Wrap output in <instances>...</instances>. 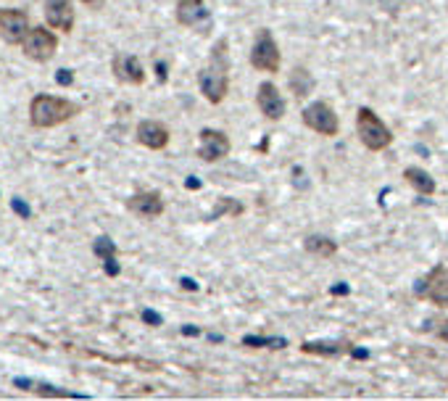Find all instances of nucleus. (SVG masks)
<instances>
[{
	"mask_svg": "<svg viewBox=\"0 0 448 401\" xmlns=\"http://www.w3.org/2000/svg\"><path fill=\"white\" fill-rule=\"evenodd\" d=\"M56 82L61 84V87H69V84L74 82V72H72V69H58V72H56Z\"/></svg>",
	"mask_w": 448,
	"mask_h": 401,
	"instance_id": "bb28decb",
	"label": "nucleus"
},
{
	"mask_svg": "<svg viewBox=\"0 0 448 401\" xmlns=\"http://www.w3.org/2000/svg\"><path fill=\"white\" fill-rule=\"evenodd\" d=\"M21 50L29 61H38V64H45L50 58L56 56L58 50V38L53 29L47 27H32L27 32V38L21 40Z\"/></svg>",
	"mask_w": 448,
	"mask_h": 401,
	"instance_id": "39448f33",
	"label": "nucleus"
},
{
	"mask_svg": "<svg viewBox=\"0 0 448 401\" xmlns=\"http://www.w3.org/2000/svg\"><path fill=\"white\" fill-rule=\"evenodd\" d=\"M113 77L124 84H142L145 82V69H142L140 58L127 56V53H116L111 61Z\"/></svg>",
	"mask_w": 448,
	"mask_h": 401,
	"instance_id": "4468645a",
	"label": "nucleus"
},
{
	"mask_svg": "<svg viewBox=\"0 0 448 401\" xmlns=\"http://www.w3.org/2000/svg\"><path fill=\"white\" fill-rule=\"evenodd\" d=\"M230 138L222 130H201V145H198V156L203 161H222L230 156Z\"/></svg>",
	"mask_w": 448,
	"mask_h": 401,
	"instance_id": "9b49d317",
	"label": "nucleus"
},
{
	"mask_svg": "<svg viewBox=\"0 0 448 401\" xmlns=\"http://www.w3.org/2000/svg\"><path fill=\"white\" fill-rule=\"evenodd\" d=\"M303 354H319V356H337L346 354V351H354L351 344H303L301 346Z\"/></svg>",
	"mask_w": 448,
	"mask_h": 401,
	"instance_id": "a211bd4d",
	"label": "nucleus"
},
{
	"mask_svg": "<svg viewBox=\"0 0 448 401\" xmlns=\"http://www.w3.org/2000/svg\"><path fill=\"white\" fill-rule=\"evenodd\" d=\"M403 180L409 182L420 196H425V198H430L432 193H435V180L430 177L427 172L425 169H420V167H406L403 169Z\"/></svg>",
	"mask_w": 448,
	"mask_h": 401,
	"instance_id": "dca6fc26",
	"label": "nucleus"
},
{
	"mask_svg": "<svg viewBox=\"0 0 448 401\" xmlns=\"http://www.w3.org/2000/svg\"><path fill=\"white\" fill-rule=\"evenodd\" d=\"M13 388H21V391H35V380H29V378H13Z\"/></svg>",
	"mask_w": 448,
	"mask_h": 401,
	"instance_id": "c85d7f7f",
	"label": "nucleus"
},
{
	"mask_svg": "<svg viewBox=\"0 0 448 401\" xmlns=\"http://www.w3.org/2000/svg\"><path fill=\"white\" fill-rule=\"evenodd\" d=\"M156 75H159V82H167V64L164 61L156 64Z\"/></svg>",
	"mask_w": 448,
	"mask_h": 401,
	"instance_id": "c756f323",
	"label": "nucleus"
},
{
	"mask_svg": "<svg viewBox=\"0 0 448 401\" xmlns=\"http://www.w3.org/2000/svg\"><path fill=\"white\" fill-rule=\"evenodd\" d=\"M311 87H314V79L308 75L306 69H293V75H290V90L296 98H306L311 93Z\"/></svg>",
	"mask_w": 448,
	"mask_h": 401,
	"instance_id": "6ab92c4d",
	"label": "nucleus"
},
{
	"mask_svg": "<svg viewBox=\"0 0 448 401\" xmlns=\"http://www.w3.org/2000/svg\"><path fill=\"white\" fill-rule=\"evenodd\" d=\"M346 285H335V288H332V293H346Z\"/></svg>",
	"mask_w": 448,
	"mask_h": 401,
	"instance_id": "72a5a7b5",
	"label": "nucleus"
},
{
	"mask_svg": "<svg viewBox=\"0 0 448 401\" xmlns=\"http://www.w3.org/2000/svg\"><path fill=\"white\" fill-rule=\"evenodd\" d=\"M38 396H50V399H84L82 393H69V391H61V388H53V385H45V383H35V391Z\"/></svg>",
	"mask_w": 448,
	"mask_h": 401,
	"instance_id": "4be33fe9",
	"label": "nucleus"
},
{
	"mask_svg": "<svg viewBox=\"0 0 448 401\" xmlns=\"http://www.w3.org/2000/svg\"><path fill=\"white\" fill-rule=\"evenodd\" d=\"M201 93L208 103H222L230 93V64H227V43H219L211 56V64L198 75Z\"/></svg>",
	"mask_w": 448,
	"mask_h": 401,
	"instance_id": "f03ea898",
	"label": "nucleus"
},
{
	"mask_svg": "<svg viewBox=\"0 0 448 401\" xmlns=\"http://www.w3.org/2000/svg\"><path fill=\"white\" fill-rule=\"evenodd\" d=\"M127 209H130L132 214L142 216V219H156V216L164 214V198H161L156 190L135 193V196L127 201Z\"/></svg>",
	"mask_w": 448,
	"mask_h": 401,
	"instance_id": "2eb2a0df",
	"label": "nucleus"
},
{
	"mask_svg": "<svg viewBox=\"0 0 448 401\" xmlns=\"http://www.w3.org/2000/svg\"><path fill=\"white\" fill-rule=\"evenodd\" d=\"M256 106H259V111L271 121H277V119L285 116V98H282V93L277 90V84H271V82L259 84Z\"/></svg>",
	"mask_w": 448,
	"mask_h": 401,
	"instance_id": "f8f14e48",
	"label": "nucleus"
},
{
	"mask_svg": "<svg viewBox=\"0 0 448 401\" xmlns=\"http://www.w3.org/2000/svg\"><path fill=\"white\" fill-rule=\"evenodd\" d=\"M179 282H182V288H185V290H198V282L190 280V278H182Z\"/></svg>",
	"mask_w": 448,
	"mask_h": 401,
	"instance_id": "7c9ffc66",
	"label": "nucleus"
},
{
	"mask_svg": "<svg viewBox=\"0 0 448 401\" xmlns=\"http://www.w3.org/2000/svg\"><path fill=\"white\" fill-rule=\"evenodd\" d=\"M45 21L50 29L69 35L74 29V0H45Z\"/></svg>",
	"mask_w": 448,
	"mask_h": 401,
	"instance_id": "9d476101",
	"label": "nucleus"
},
{
	"mask_svg": "<svg viewBox=\"0 0 448 401\" xmlns=\"http://www.w3.org/2000/svg\"><path fill=\"white\" fill-rule=\"evenodd\" d=\"M138 143L140 145H145V148L150 150H164L169 145V127L167 124H161V121L156 119H142L140 124H138Z\"/></svg>",
	"mask_w": 448,
	"mask_h": 401,
	"instance_id": "ddd939ff",
	"label": "nucleus"
},
{
	"mask_svg": "<svg viewBox=\"0 0 448 401\" xmlns=\"http://www.w3.org/2000/svg\"><path fill=\"white\" fill-rule=\"evenodd\" d=\"M103 270H106V275H108V278H116V275L122 272V267H119V261H116V256H113V259L103 261Z\"/></svg>",
	"mask_w": 448,
	"mask_h": 401,
	"instance_id": "cd10ccee",
	"label": "nucleus"
},
{
	"mask_svg": "<svg viewBox=\"0 0 448 401\" xmlns=\"http://www.w3.org/2000/svg\"><path fill=\"white\" fill-rule=\"evenodd\" d=\"M29 29V13L24 9H0V38L9 45H21Z\"/></svg>",
	"mask_w": 448,
	"mask_h": 401,
	"instance_id": "6e6552de",
	"label": "nucleus"
},
{
	"mask_svg": "<svg viewBox=\"0 0 448 401\" xmlns=\"http://www.w3.org/2000/svg\"><path fill=\"white\" fill-rule=\"evenodd\" d=\"M303 124L308 130L319 132L325 138H335L337 130H340V121H337V114L332 111V106L327 101H317L303 109Z\"/></svg>",
	"mask_w": 448,
	"mask_h": 401,
	"instance_id": "0eeeda50",
	"label": "nucleus"
},
{
	"mask_svg": "<svg viewBox=\"0 0 448 401\" xmlns=\"http://www.w3.org/2000/svg\"><path fill=\"white\" fill-rule=\"evenodd\" d=\"M142 322L145 325H150V327H159V325H164V317H161L159 312H153V309H142Z\"/></svg>",
	"mask_w": 448,
	"mask_h": 401,
	"instance_id": "a878e982",
	"label": "nucleus"
},
{
	"mask_svg": "<svg viewBox=\"0 0 448 401\" xmlns=\"http://www.w3.org/2000/svg\"><path fill=\"white\" fill-rule=\"evenodd\" d=\"M103 3L106 0H82V6H87V9H103Z\"/></svg>",
	"mask_w": 448,
	"mask_h": 401,
	"instance_id": "2f4dec72",
	"label": "nucleus"
},
{
	"mask_svg": "<svg viewBox=\"0 0 448 401\" xmlns=\"http://www.w3.org/2000/svg\"><path fill=\"white\" fill-rule=\"evenodd\" d=\"M303 248L308 253L319 256V259H332L337 253V243L330 241V238H322V235H308L306 241H303Z\"/></svg>",
	"mask_w": 448,
	"mask_h": 401,
	"instance_id": "f3484780",
	"label": "nucleus"
},
{
	"mask_svg": "<svg viewBox=\"0 0 448 401\" xmlns=\"http://www.w3.org/2000/svg\"><path fill=\"white\" fill-rule=\"evenodd\" d=\"M11 209H13L21 219H32V209H29V204L24 198H11Z\"/></svg>",
	"mask_w": 448,
	"mask_h": 401,
	"instance_id": "393cba45",
	"label": "nucleus"
},
{
	"mask_svg": "<svg viewBox=\"0 0 448 401\" xmlns=\"http://www.w3.org/2000/svg\"><path fill=\"white\" fill-rule=\"evenodd\" d=\"M185 336H198V327H182Z\"/></svg>",
	"mask_w": 448,
	"mask_h": 401,
	"instance_id": "473e14b6",
	"label": "nucleus"
},
{
	"mask_svg": "<svg viewBox=\"0 0 448 401\" xmlns=\"http://www.w3.org/2000/svg\"><path fill=\"white\" fill-rule=\"evenodd\" d=\"M82 111L74 101H69L64 95H47L40 93L29 101V124L35 130H50L58 124H66Z\"/></svg>",
	"mask_w": 448,
	"mask_h": 401,
	"instance_id": "f257e3e1",
	"label": "nucleus"
},
{
	"mask_svg": "<svg viewBox=\"0 0 448 401\" xmlns=\"http://www.w3.org/2000/svg\"><path fill=\"white\" fill-rule=\"evenodd\" d=\"M222 214L240 216V214H243V204H237V201H233V198H219V206L214 209V214H211V219H219Z\"/></svg>",
	"mask_w": 448,
	"mask_h": 401,
	"instance_id": "5701e85b",
	"label": "nucleus"
},
{
	"mask_svg": "<svg viewBox=\"0 0 448 401\" xmlns=\"http://www.w3.org/2000/svg\"><path fill=\"white\" fill-rule=\"evenodd\" d=\"M243 346L248 348H285L288 341L285 338H264V336H245Z\"/></svg>",
	"mask_w": 448,
	"mask_h": 401,
	"instance_id": "412c9836",
	"label": "nucleus"
},
{
	"mask_svg": "<svg viewBox=\"0 0 448 401\" xmlns=\"http://www.w3.org/2000/svg\"><path fill=\"white\" fill-rule=\"evenodd\" d=\"M417 299H425L440 309H448V264H438L414 285Z\"/></svg>",
	"mask_w": 448,
	"mask_h": 401,
	"instance_id": "20e7f679",
	"label": "nucleus"
},
{
	"mask_svg": "<svg viewBox=\"0 0 448 401\" xmlns=\"http://www.w3.org/2000/svg\"><path fill=\"white\" fill-rule=\"evenodd\" d=\"M427 330H432L435 336L440 338V341H446L448 344V319L438 317V319H430L427 322Z\"/></svg>",
	"mask_w": 448,
	"mask_h": 401,
	"instance_id": "b1692460",
	"label": "nucleus"
},
{
	"mask_svg": "<svg viewBox=\"0 0 448 401\" xmlns=\"http://www.w3.org/2000/svg\"><path fill=\"white\" fill-rule=\"evenodd\" d=\"M280 61H282L280 48L274 43V38H271V32L269 29H262L251 48V66L259 69V72L274 75V72H280Z\"/></svg>",
	"mask_w": 448,
	"mask_h": 401,
	"instance_id": "423d86ee",
	"label": "nucleus"
},
{
	"mask_svg": "<svg viewBox=\"0 0 448 401\" xmlns=\"http://www.w3.org/2000/svg\"><path fill=\"white\" fill-rule=\"evenodd\" d=\"M93 253L98 256V259H113L116 253H119V248H116V243L108 238V235H98L93 241Z\"/></svg>",
	"mask_w": 448,
	"mask_h": 401,
	"instance_id": "aec40b11",
	"label": "nucleus"
},
{
	"mask_svg": "<svg viewBox=\"0 0 448 401\" xmlns=\"http://www.w3.org/2000/svg\"><path fill=\"white\" fill-rule=\"evenodd\" d=\"M356 132H359V141L364 143L369 150H383L393 143L391 127L366 106H362L356 111Z\"/></svg>",
	"mask_w": 448,
	"mask_h": 401,
	"instance_id": "7ed1b4c3",
	"label": "nucleus"
},
{
	"mask_svg": "<svg viewBox=\"0 0 448 401\" xmlns=\"http://www.w3.org/2000/svg\"><path fill=\"white\" fill-rule=\"evenodd\" d=\"M177 21L182 27L198 29V32H208L211 27V11L203 6V0H179L177 3Z\"/></svg>",
	"mask_w": 448,
	"mask_h": 401,
	"instance_id": "1a4fd4ad",
	"label": "nucleus"
}]
</instances>
